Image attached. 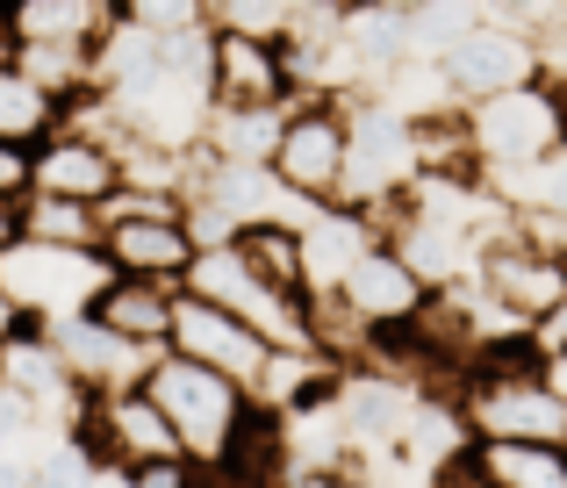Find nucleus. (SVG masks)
<instances>
[{"mask_svg": "<svg viewBox=\"0 0 567 488\" xmlns=\"http://www.w3.org/2000/svg\"><path fill=\"white\" fill-rule=\"evenodd\" d=\"M144 395L166 409L187 467H202V475H230V467L245 460L251 424H259V403H251L237 381L208 374V366L181 360V352H158L152 374H144Z\"/></svg>", "mask_w": 567, "mask_h": 488, "instance_id": "obj_1", "label": "nucleus"}, {"mask_svg": "<svg viewBox=\"0 0 567 488\" xmlns=\"http://www.w3.org/2000/svg\"><path fill=\"white\" fill-rule=\"evenodd\" d=\"M453 417L467 424V438H496V446H560L567 453V403L546 381V366L532 352L488 360L474 374L453 381Z\"/></svg>", "mask_w": 567, "mask_h": 488, "instance_id": "obj_2", "label": "nucleus"}, {"mask_svg": "<svg viewBox=\"0 0 567 488\" xmlns=\"http://www.w3.org/2000/svg\"><path fill=\"white\" fill-rule=\"evenodd\" d=\"M467 129V152H474V173L496 180V173H539L546 158L567 144V94H554L546 80L517 86V94H496L482 108L460 115Z\"/></svg>", "mask_w": 567, "mask_h": 488, "instance_id": "obj_3", "label": "nucleus"}, {"mask_svg": "<svg viewBox=\"0 0 567 488\" xmlns=\"http://www.w3.org/2000/svg\"><path fill=\"white\" fill-rule=\"evenodd\" d=\"M346 144H352V101L302 94L288 108V123H280V144H274L266 173L302 209H338V195H346Z\"/></svg>", "mask_w": 567, "mask_h": 488, "instance_id": "obj_4", "label": "nucleus"}, {"mask_svg": "<svg viewBox=\"0 0 567 488\" xmlns=\"http://www.w3.org/2000/svg\"><path fill=\"white\" fill-rule=\"evenodd\" d=\"M187 294L230 309L251 338H266V352H317V316H309V294H280L274 280H259L245 259H237V245L202 251V259H194V273H187Z\"/></svg>", "mask_w": 567, "mask_h": 488, "instance_id": "obj_5", "label": "nucleus"}, {"mask_svg": "<svg viewBox=\"0 0 567 488\" xmlns=\"http://www.w3.org/2000/svg\"><path fill=\"white\" fill-rule=\"evenodd\" d=\"M109 280L115 273H109L101 251H58V245H29V238L0 251V288H8L14 309H22L29 331H51V323H65V316H86Z\"/></svg>", "mask_w": 567, "mask_h": 488, "instance_id": "obj_6", "label": "nucleus"}, {"mask_svg": "<svg viewBox=\"0 0 567 488\" xmlns=\"http://www.w3.org/2000/svg\"><path fill=\"white\" fill-rule=\"evenodd\" d=\"M416 180H424V158H416V129L402 123V115H388L381 101H352L346 195H338V209L374 216V224H381L395 201H410V195H416Z\"/></svg>", "mask_w": 567, "mask_h": 488, "instance_id": "obj_7", "label": "nucleus"}, {"mask_svg": "<svg viewBox=\"0 0 567 488\" xmlns=\"http://www.w3.org/2000/svg\"><path fill=\"white\" fill-rule=\"evenodd\" d=\"M309 302H338V309H346L352 331L374 345V366H381V352L395 345V338H410L416 316L431 309V288L410 273V266H402V251L381 238V245L346 273V288H338V294H309Z\"/></svg>", "mask_w": 567, "mask_h": 488, "instance_id": "obj_8", "label": "nucleus"}, {"mask_svg": "<svg viewBox=\"0 0 567 488\" xmlns=\"http://www.w3.org/2000/svg\"><path fill=\"white\" fill-rule=\"evenodd\" d=\"M439 72H445V86H453L460 108H482V101L517 94V86L539 80V43L482 8V22H474L460 43H445V51H439Z\"/></svg>", "mask_w": 567, "mask_h": 488, "instance_id": "obj_9", "label": "nucleus"}, {"mask_svg": "<svg viewBox=\"0 0 567 488\" xmlns=\"http://www.w3.org/2000/svg\"><path fill=\"white\" fill-rule=\"evenodd\" d=\"M474 288H482L488 302H503L532 331L539 316H554L567 302V259L546 251V245H532L517 224H503L496 238L482 245V259H474Z\"/></svg>", "mask_w": 567, "mask_h": 488, "instance_id": "obj_10", "label": "nucleus"}, {"mask_svg": "<svg viewBox=\"0 0 567 488\" xmlns=\"http://www.w3.org/2000/svg\"><path fill=\"white\" fill-rule=\"evenodd\" d=\"M101 259L115 280H152V288H187L194 245L187 216H101Z\"/></svg>", "mask_w": 567, "mask_h": 488, "instance_id": "obj_11", "label": "nucleus"}, {"mask_svg": "<svg viewBox=\"0 0 567 488\" xmlns=\"http://www.w3.org/2000/svg\"><path fill=\"white\" fill-rule=\"evenodd\" d=\"M166 352H181V360L194 366H208V374H223V381H237V388H259V374H266V338H251L245 323L230 316V309H216V302H202V294H187L181 288V302H173V338H166Z\"/></svg>", "mask_w": 567, "mask_h": 488, "instance_id": "obj_12", "label": "nucleus"}, {"mask_svg": "<svg viewBox=\"0 0 567 488\" xmlns=\"http://www.w3.org/2000/svg\"><path fill=\"white\" fill-rule=\"evenodd\" d=\"M216 37V58H208V101L216 115H237V108H295L302 86H295V65H288V43H259V37Z\"/></svg>", "mask_w": 567, "mask_h": 488, "instance_id": "obj_13", "label": "nucleus"}, {"mask_svg": "<svg viewBox=\"0 0 567 488\" xmlns=\"http://www.w3.org/2000/svg\"><path fill=\"white\" fill-rule=\"evenodd\" d=\"M29 195L109 209V201L123 195V152H115L109 137H86V129L65 123L43 152H29Z\"/></svg>", "mask_w": 567, "mask_h": 488, "instance_id": "obj_14", "label": "nucleus"}, {"mask_svg": "<svg viewBox=\"0 0 567 488\" xmlns=\"http://www.w3.org/2000/svg\"><path fill=\"white\" fill-rule=\"evenodd\" d=\"M43 338L58 345V360H65V374H72L80 395L144 388V374H152V360H158V352H137V345H123L115 331H101L94 316H65V323H51Z\"/></svg>", "mask_w": 567, "mask_h": 488, "instance_id": "obj_15", "label": "nucleus"}, {"mask_svg": "<svg viewBox=\"0 0 567 488\" xmlns=\"http://www.w3.org/2000/svg\"><path fill=\"white\" fill-rule=\"evenodd\" d=\"M381 245L374 216H352V209H317L302 230V259H309V294H338L346 273Z\"/></svg>", "mask_w": 567, "mask_h": 488, "instance_id": "obj_16", "label": "nucleus"}, {"mask_svg": "<svg viewBox=\"0 0 567 488\" xmlns=\"http://www.w3.org/2000/svg\"><path fill=\"white\" fill-rule=\"evenodd\" d=\"M173 302H181V288H152V280H109V288H101V302L86 309V316H94L101 331H115L123 345H137V352H166V338H173Z\"/></svg>", "mask_w": 567, "mask_h": 488, "instance_id": "obj_17", "label": "nucleus"}, {"mask_svg": "<svg viewBox=\"0 0 567 488\" xmlns=\"http://www.w3.org/2000/svg\"><path fill=\"white\" fill-rule=\"evenodd\" d=\"M115 29L109 0H14V37L51 51H101Z\"/></svg>", "mask_w": 567, "mask_h": 488, "instance_id": "obj_18", "label": "nucleus"}, {"mask_svg": "<svg viewBox=\"0 0 567 488\" xmlns=\"http://www.w3.org/2000/svg\"><path fill=\"white\" fill-rule=\"evenodd\" d=\"M65 115H72L65 101L43 94L22 65H0V144H14V152H43V144L65 129Z\"/></svg>", "mask_w": 567, "mask_h": 488, "instance_id": "obj_19", "label": "nucleus"}, {"mask_svg": "<svg viewBox=\"0 0 567 488\" xmlns=\"http://www.w3.org/2000/svg\"><path fill=\"white\" fill-rule=\"evenodd\" d=\"M467 467L482 488H567V453L560 446H496L467 438Z\"/></svg>", "mask_w": 567, "mask_h": 488, "instance_id": "obj_20", "label": "nucleus"}, {"mask_svg": "<svg viewBox=\"0 0 567 488\" xmlns=\"http://www.w3.org/2000/svg\"><path fill=\"white\" fill-rule=\"evenodd\" d=\"M237 259L259 280H274L280 294H309V259H302V230L295 224H251L237 238Z\"/></svg>", "mask_w": 567, "mask_h": 488, "instance_id": "obj_21", "label": "nucleus"}, {"mask_svg": "<svg viewBox=\"0 0 567 488\" xmlns=\"http://www.w3.org/2000/svg\"><path fill=\"white\" fill-rule=\"evenodd\" d=\"M22 238L29 245H58V251H101V209L22 195Z\"/></svg>", "mask_w": 567, "mask_h": 488, "instance_id": "obj_22", "label": "nucleus"}, {"mask_svg": "<svg viewBox=\"0 0 567 488\" xmlns=\"http://www.w3.org/2000/svg\"><path fill=\"white\" fill-rule=\"evenodd\" d=\"M208 29L223 37H259V43H288L295 37V0H216Z\"/></svg>", "mask_w": 567, "mask_h": 488, "instance_id": "obj_23", "label": "nucleus"}, {"mask_svg": "<svg viewBox=\"0 0 567 488\" xmlns=\"http://www.w3.org/2000/svg\"><path fill=\"white\" fill-rule=\"evenodd\" d=\"M525 352H532V360H539V366H554V360H567V302L554 309V316H539V323H532Z\"/></svg>", "mask_w": 567, "mask_h": 488, "instance_id": "obj_24", "label": "nucleus"}, {"mask_svg": "<svg viewBox=\"0 0 567 488\" xmlns=\"http://www.w3.org/2000/svg\"><path fill=\"white\" fill-rule=\"evenodd\" d=\"M123 488H208L202 467H187V460H166V467H144V475H130Z\"/></svg>", "mask_w": 567, "mask_h": 488, "instance_id": "obj_25", "label": "nucleus"}, {"mask_svg": "<svg viewBox=\"0 0 567 488\" xmlns=\"http://www.w3.org/2000/svg\"><path fill=\"white\" fill-rule=\"evenodd\" d=\"M0 195H29V152L0 144Z\"/></svg>", "mask_w": 567, "mask_h": 488, "instance_id": "obj_26", "label": "nucleus"}, {"mask_svg": "<svg viewBox=\"0 0 567 488\" xmlns=\"http://www.w3.org/2000/svg\"><path fill=\"white\" fill-rule=\"evenodd\" d=\"M431 488H482L467 467V453H453V460H439V475H431Z\"/></svg>", "mask_w": 567, "mask_h": 488, "instance_id": "obj_27", "label": "nucleus"}, {"mask_svg": "<svg viewBox=\"0 0 567 488\" xmlns=\"http://www.w3.org/2000/svg\"><path fill=\"white\" fill-rule=\"evenodd\" d=\"M0 65H22V37H14V0H0Z\"/></svg>", "mask_w": 567, "mask_h": 488, "instance_id": "obj_28", "label": "nucleus"}, {"mask_svg": "<svg viewBox=\"0 0 567 488\" xmlns=\"http://www.w3.org/2000/svg\"><path fill=\"white\" fill-rule=\"evenodd\" d=\"M22 245V195H0V251Z\"/></svg>", "mask_w": 567, "mask_h": 488, "instance_id": "obj_29", "label": "nucleus"}, {"mask_svg": "<svg viewBox=\"0 0 567 488\" xmlns=\"http://www.w3.org/2000/svg\"><path fill=\"white\" fill-rule=\"evenodd\" d=\"M22 331H29L22 309H14V302H8V288H0V345H8V338H22Z\"/></svg>", "mask_w": 567, "mask_h": 488, "instance_id": "obj_30", "label": "nucleus"}]
</instances>
